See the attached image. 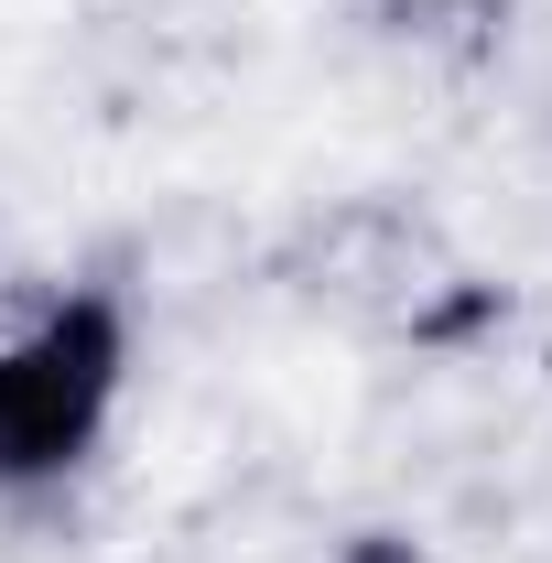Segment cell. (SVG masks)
<instances>
[{
	"label": "cell",
	"instance_id": "6da1fadb",
	"mask_svg": "<svg viewBox=\"0 0 552 563\" xmlns=\"http://www.w3.org/2000/svg\"><path fill=\"white\" fill-rule=\"evenodd\" d=\"M109 379H120L109 292H66V303H33L22 325H0V477L76 466L109 412Z\"/></svg>",
	"mask_w": 552,
	"mask_h": 563
},
{
	"label": "cell",
	"instance_id": "7a4b0ae2",
	"mask_svg": "<svg viewBox=\"0 0 552 563\" xmlns=\"http://www.w3.org/2000/svg\"><path fill=\"white\" fill-rule=\"evenodd\" d=\"M292 282L314 303H336L357 325H422L444 292H455V261L433 239V217H412L401 196H357V207L314 217L292 239Z\"/></svg>",
	"mask_w": 552,
	"mask_h": 563
},
{
	"label": "cell",
	"instance_id": "3957f363",
	"mask_svg": "<svg viewBox=\"0 0 552 563\" xmlns=\"http://www.w3.org/2000/svg\"><path fill=\"white\" fill-rule=\"evenodd\" d=\"M346 563H412V542H357Z\"/></svg>",
	"mask_w": 552,
	"mask_h": 563
},
{
	"label": "cell",
	"instance_id": "277c9868",
	"mask_svg": "<svg viewBox=\"0 0 552 563\" xmlns=\"http://www.w3.org/2000/svg\"><path fill=\"white\" fill-rule=\"evenodd\" d=\"M542 141H552V87H542Z\"/></svg>",
	"mask_w": 552,
	"mask_h": 563
}]
</instances>
